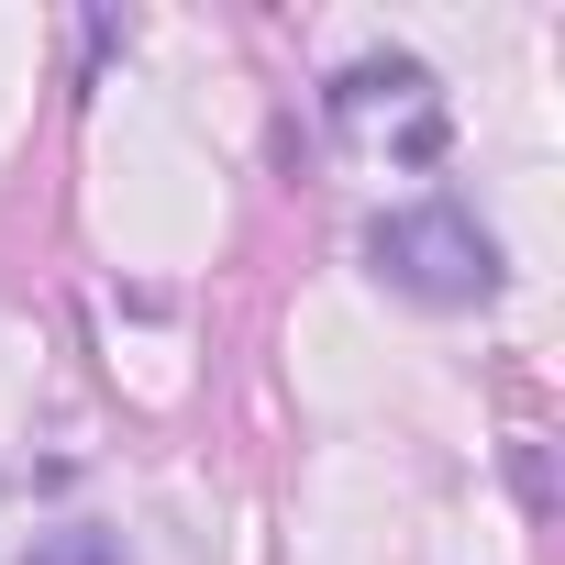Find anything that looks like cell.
<instances>
[{
    "mask_svg": "<svg viewBox=\"0 0 565 565\" xmlns=\"http://www.w3.org/2000/svg\"><path fill=\"white\" fill-rule=\"evenodd\" d=\"M322 100H333V122H344V134H366L377 111H399V156H433V145H444V111H433L422 56H355Z\"/></svg>",
    "mask_w": 565,
    "mask_h": 565,
    "instance_id": "cell-2",
    "label": "cell"
},
{
    "mask_svg": "<svg viewBox=\"0 0 565 565\" xmlns=\"http://www.w3.org/2000/svg\"><path fill=\"white\" fill-rule=\"evenodd\" d=\"M23 565H122V543H111V532H45Z\"/></svg>",
    "mask_w": 565,
    "mask_h": 565,
    "instance_id": "cell-3",
    "label": "cell"
},
{
    "mask_svg": "<svg viewBox=\"0 0 565 565\" xmlns=\"http://www.w3.org/2000/svg\"><path fill=\"white\" fill-rule=\"evenodd\" d=\"M366 266L388 277L399 300H422V311H477L499 289V244H488V222L466 200H399V211H377L366 222Z\"/></svg>",
    "mask_w": 565,
    "mask_h": 565,
    "instance_id": "cell-1",
    "label": "cell"
}]
</instances>
